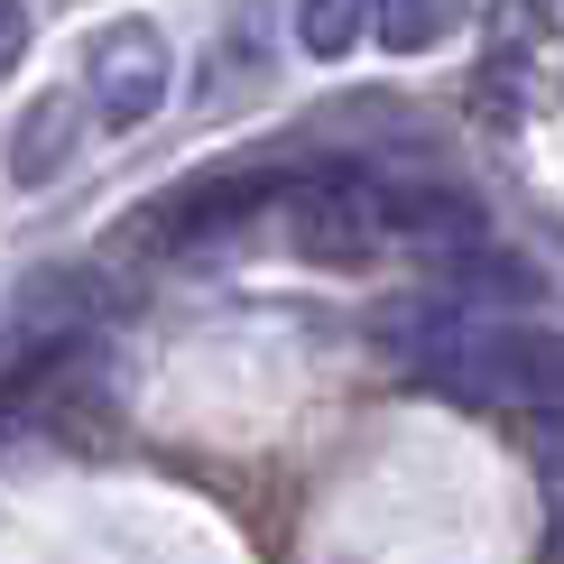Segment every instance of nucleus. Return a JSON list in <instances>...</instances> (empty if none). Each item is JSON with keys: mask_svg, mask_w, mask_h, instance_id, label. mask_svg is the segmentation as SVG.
Instances as JSON below:
<instances>
[{"mask_svg": "<svg viewBox=\"0 0 564 564\" xmlns=\"http://www.w3.org/2000/svg\"><path fill=\"white\" fill-rule=\"evenodd\" d=\"M296 37H305V56H351V46L370 37V10H351V0H315V10H296Z\"/></svg>", "mask_w": 564, "mask_h": 564, "instance_id": "0eeeda50", "label": "nucleus"}, {"mask_svg": "<svg viewBox=\"0 0 564 564\" xmlns=\"http://www.w3.org/2000/svg\"><path fill=\"white\" fill-rule=\"evenodd\" d=\"M389 361H408L426 389L473 398V408H555V334L536 315H463L444 288H408L370 315Z\"/></svg>", "mask_w": 564, "mask_h": 564, "instance_id": "f257e3e1", "label": "nucleus"}, {"mask_svg": "<svg viewBox=\"0 0 564 564\" xmlns=\"http://www.w3.org/2000/svg\"><path fill=\"white\" fill-rule=\"evenodd\" d=\"M19 56H29V10H10V0H0V75H10Z\"/></svg>", "mask_w": 564, "mask_h": 564, "instance_id": "1a4fd4ad", "label": "nucleus"}, {"mask_svg": "<svg viewBox=\"0 0 564 564\" xmlns=\"http://www.w3.org/2000/svg\"><path fill=\"white\" fill-rule=\"evenodd\" d=\"M278 195H288L278 167L195 176V185H176V195H158L149 214H139V250H204V241H223V231H241L250 214H278Z\"/></svg>", "mask_w": 564, "mask_h": 564, "instance_id": "7ed1b4c3", "label": "nucleus"}, {"mask_svg": "<svg viewBox=\"0 0 564 564\" xmlns=\"http://www.w3.org/2000/svg\"><path fill=\"white\" fill-rule=\"evenodd\" d=\"M444 29H454V10H426V0H408V10H380V19H370V37H380L389 56H426Z\"/></svg>", "mask_w": 564, "mask_h": 564, "instance_id": "6e6552de", "label": "nucleus"}, {"mask_svg": "<svg viewBox=\"0 0 564 564\" xmlns=\"http://www.w3.org/2000/svg\"><path fill=\"white\" fill-rule=\"evenodd\" d=\"M75 158V102H37L29 121H19V149H10V176L19 185H46Z\"/></svg>", "mask_w": 564, "mask_h": 564, "instance_id": "423d86ee", "label": "nucleus"}, {"mask_svg": "<svg viewBox=\"0 0 564 564\" xmlns=\"http://www.w3.org/2000/svg\"><path fill=\"white\" fill-rule=\"evenodd\" d=\"M278 214H288V241L305 260L324 269H351L380 250V176L361 167H296L288 195H278Z\"/></svg>", "mask_w": 564, "mask_h": 564, "instance_id": "f03ea898", "label": "nucleus"}, {"mask_svg": "<svg viewBox=\"0 0 564 564\" xmlns=\"http://www.w3.org/2000/svg\"><path fill=\"white\" fill-rule=\"evenodd\" d=\"M380 241H408V250H426V260L454 269V260H473V250H490V214L463 185L380 176Z\"/></svg>", "mask_w": 564, "mask_h": 564, "instance_id": "20e7f679", "label": "nucleus"}, {"mask_svg": "<svg viewBox=\"0 0 564 564\" xmlns=\"http://www.w3.org/2000/svg\"><path fill=\"white\" fill-rule=\"evenodd\" d=\"M158 102H167V46H158L149 19H130V29H111L93 46V111L111 130H139Z\"/></svg>", "mask_w": 564, "mask_h": 564, "instance_id": "39448f33", "label": "nucleus"}]
</instances>
